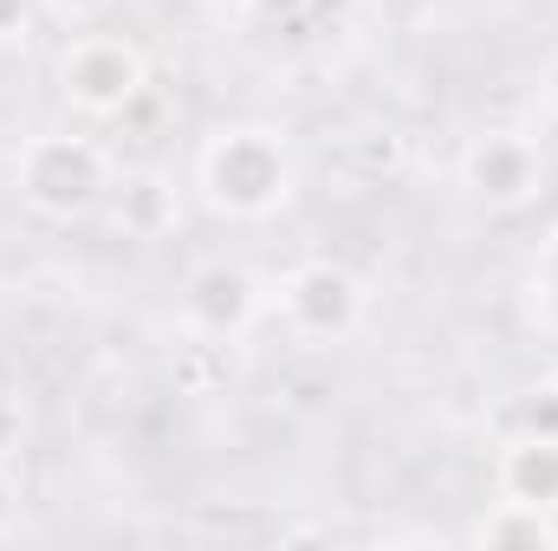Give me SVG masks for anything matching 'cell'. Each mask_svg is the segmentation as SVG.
<instances>
[{
    "mask_svg": "<svg viewBox=\"0 0 558 551\" xmlns=\"http://www.w3.org/2000/svg\"><path fill=\"white\" fill-rule=\"evenodd\" d=\"M13 532H20V487H13V474L0 461V539H13Z\"/></svg>",
    "mask_w": 558,
    "mask_h": 551,
    "instance_id": "16",
    "label": "cell"
},
{
    "mask_svg": "<svg viewBox=\"0 0 558 551\" xmlns=\"http://www.w3.org/2000/svg\"><path fill=\"white\" fill-rule=\"evenodd\" d=\"M105 208H111V221H118L124 241H162L182 221V201H175V188L162 175H124V182H111Z\"/></svg>",
    "mask_w": 558,
    "mask_h": 551,
    "instance_id": "7",
    "label": "cell"
},
{
    "mask_svg": "<svg viewBox=\"0 0 558 551\" xmlns=\"http://www.w3.org/2000/svg\"><path fill=\"white\" fill-rule=\"evenodd\" d=\"M274 305L299 344H351L371 318V292L344 260H299L274 285Z\"/></svg>",
    "mask_w": 558,
    "mask_h": 551,
    "instance_id": "4",
    "label": "cell"
},
{
    "mask_svg": "<svg viewBox=\"0 0 558 551\" xmlns=\"http://www.w3.org/2000/svg\"><path fill=\"white\" fill-rule=\"evenodd\" d=\"M546 143L533 131H481L461 149V188L494 208V215H520L546 195Z\"/></svg>",
    "mask_w": 558,
    "mask_h": 551,
    "instance_id": "6",
    "label": "cell"
},
{
    "mask_svg": "<svg viewBox=\"0 0 558 551\" xmlns=\"http://www.w3.org/2000/svg\"><path fill=\"white\" fill-rule=\"evenodd\" d=\"M52 85L78 118H124L149 91V59L124 33H72L52 59Z\"/></svg>",
    "mask_w": 558,
    "mask_h": 551,
    "instance_id": "3",
    "label": "cell"
},
{
    "mask_svg": "<svg viewBox=\"0 0 558 551\" xmlns=\"http://www.w3.org/2000/svg\"><path fill=\"white\" fill-rule=\"evenodd\" d=\"M20 441H26V409H20V396L0 383V461L20 454Z\"/></svg>",
    "mask_w": 558,
    "mask_h": 551,
    "instance_id": "13",
    "label": "cell"
},
{
    "mask_svg": "<svg viewBox=\"0 0 558 551\" xmlns=\"http://www.w3.org/2000/svg\"><path fill=\"white\" fill-rule=\"evenodd\" d=\"M241 7H247L254 20H267V26H299L318 0H241Z\"/></svg>",
    "mask_w": 558,
    "mask_h": 551,
    "instance_id": "14",
    "label": "cell"
},
{
    "mask_svg": "<svg viewBox=\"0 0 558 551\" xmlns=\"http://www.w3.org/2000/svg\"><path fill=\"white\" fill-rule=\"evenodd\" d=\"M46 13H59V20H98L111 0H39Z\"/></svg>",
    "mask_w": 558,
    "mask_h": 551,
    "instance_id": "17",
    "label": "cell"
},
{
    "mask_svg": "<svg viewBox=\"0 0 558 551\" xmlns=\"http://www.w3.org/2000/svg\"><path fill=\"white\" fill-rule=\"evenodd\" d=\"M546 377H553V383H558V351H553V370H546Z\"/></svg>",
    "mask_w": 558,
    "mask_h": 551,
    "instance_id": "20",
    "label": "cell"
},
{
    "mask_svg": "<svg viewBox=\"0 0 558 551\" xmlns=\"http://www.w3.org/2000/svg\"><path fill=\"white\" fill-rule=\"evenodd\" d=\"M500 493L558 506V441H500Z\"/></svg>",
    "mask_w": 558,
    "mask_h": 551,
    "instance_id": "8",
    "label": "cell"
},
{
    "mask_svg": "<svg viewBox=\"0 0 558 551\" xmlns=\"http://www.w3.org/2000/svg\"><path fill=\"white\" fill-rule=\"evenodd\" d=\"M539 105H546V118L558 124V52L546 59V72H539Z\"/></svg>",
    "mask_w": 558,
    "mask_h": 551,
    "instance_id": "18",
    "label": "cell"
},
{
    "mask_svg": "<svg viewBox=\"0 0 558 551\" xmlns=\"http://www.w3.org/2000/svg\"><path fill=\"white\" fill-rule=\"evenodd\" d=\"M500 441H558V383H533V390H513L500 409H494Z\"/></svg>",
    "mask_w": 558,
    "mask_h": 551,
    "instance_id": "9",
    "label": "cell"
},
{
    "mask_svg": "<svg viewBox=\"0 0 558 551\" xmlns=\"http://www.w3.org/2000/svg\"><path fill=\"white\" fill-rule=\"evenodd\" d=\"M234 7H241V0H234Z\"/></svg>",
    "mask_w": 558,
    "mask_h": 551,
    "instance_id": "21",
    "label": "cell"
},
{
    "mask_svg": "<svg viewBox=\"0 0 558 551\" xmlns=\"http://www.w3.org/2000/svg\"><path fill=\"white\" fill-rule=\"evenodd\" d=\"M546 513H553V546H558V506H546Z\"/></svg>",
    "mask_w": 558,
    "mask_h": 551,
    "instance_id": "19",
    "label": "cell"
},
{
    "mask_svg": "<svg viewBox=\"0 0 558 551\" xmlns=\"http://www.w3.org/2000/svg\"><path fill=\"white\" fill-rule=\"evenodd\" d=\"M195 188L228 221H267L299 188V156L274 124H221L195 149Z\"/></svg>",
    "mask_w": 558,
    "mask_h": 551,
    "instance_id": "1",
    "label": "cell"
},
{
    "mask_svg": "<svg viewBox=\"0 0 558 551\" xmlns=\"http://www.w3.org/2000/svg\"><path fill=\"white\" fill-rule=\"evenodd\" d=\"M481 546H553V513L533 506V500H494V513L474 526Z\"/></svg>",
    "mask_w": 558,
    "mask_h": 551,
    "instance_id": "10",
    "label": "cell"
},
{
    "mask_svg": "<svg viewBox=\"0 0 558 551\" xmlns=\"http://www.w3.org/2000/svg\"><path fill=\"white\" fill-rule=\"evenodd\" d=\"M111 156L105 143L85 137V131H39V137L20 143L13 156V188L33 215L46 221H85L105 208L111 195Z\"/></svg>",
    "mask_w": 558,
    "mask_h": 551,
    "instance_id": "2",
    "label": "cell"
},
{
    "mask_svg": "<svg viewBox=\"0 0 558 551\" xmlns=\"http://www.w3.org/2000/svg\"><path fill=\"white\" fill-rule=\"evenodd\" d=\"M344 149L364 162V175H397L403 169V137L397 131H357V137H344Z\"/></svg>",
    "mask_w": 558,
    "mask_h": 551,
    "instance_id": "12",
    "label": "cell"
},
{
    "mask_svg": "<svg viewBox=\"0 0 558 551\" xmlns=\"http://www.w3.org/2000/svg\"><path fill=\"white\" fill-rule=\"evenodd\" d=\"M267 305H274L267 279L241 260H202L182 279V331L195 344H241L267 318Z\"/></svg>",
    "mask_w": 558,
    "mask_h": 551,
    "instance_id": "5",
    "label": "cell"
},
{
    "mask_svg": "<svg viewBox=\"0 0 558 551\" xmlns=\"http://www.w3.org/2000/svg\"><path fill=\"white\" fill-rule=\"evenodd\" d=\"M526 305H533V318L546 325L558 338V234L533 254V273H526Z\"/></svg>",
    "mask_w": 558,
    "mask_h": 551,
    "instance_id": "11",
    "label": "cell"
},
{
    "mask_svg": "<svg viewBox=\"0 0 558 551\" xmlns=\"http://www.w3.org/2000/svg\"><path fill=\"white\" fill-rule=\"evenodd\" d=\"M26 26H33V0H0V46L26 39Z\"/></svg>",
    "mask_w": 558,
    "mask_h": 551,
    "instance_id": "15",
    "label": "cell"
}]
</instances>
